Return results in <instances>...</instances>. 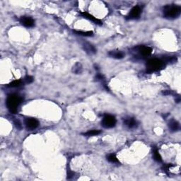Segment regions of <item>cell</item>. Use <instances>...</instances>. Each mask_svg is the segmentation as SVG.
Instances as JSON below:
<instances>
[{"label": "cell", "instance_id": "8fae6325", "mask_svg": "<svg viewBox=\"0 0 181 181\" xmlns=\"http://www.w3.org/2000/svg\"><path fill=\"white\" fill-rule=\"evenodd\" d=\"M108 55L110 57L115 58V59H122L125 57V54L119 50H112L108 53Z\"/></svg>", "mask_w": 181, "mask_h": 181}, {"label": "cell", "instance_id": "30bf717a", "mask_svg": "<svg viewBox=\"0 0 181 181\" xmlns=\"http://www.w3.org/2000/svg\"><path fill=\"white\" fill-rule=\"evenodd\" d=\"M124 124L129 128H135V127H137V122H136V120L134 118H130V117L125 118Z\"/></svg>", "mask_w": 181, "mask_h": 181}, {"label": "cell", "instance_id": "5b68a950", "mask_svg": "<svg viewBox=\"0 0 181 181\" xmlns=\"http://www.w3.org/2000/svg\"><path fill=\"white\" fill-rule=\"evenodd\" d=\"M25 125H26V128L29 130H32L36 129V127H38L39 125V122L36 119L33 118H28L25 120Z\"/></svg>", "mask_w": 181, "mask_h": 181}, {"label": "cell", "instance_id": "6da1fadb", "mask_svg": "<svg viewBox=\"0 0 181 181\" xmlns=\"http://www.w3.org/2000/svg\"><path fill=\"white\" fill-rule=\"evenodd\" d=\"M22 101V98L16 93H12L8 95L6 98V106L11 113H16L17 109Z\"/></svg>", "mask_w": 181, "mask_h": 181}, {"label": "cell", "instance_id": "ba28073f", "mask_svg": "<svg viewBox=\"0 0 181 181\" xmlns=\"http://www.w3.org/2000/svg\"><path fill=\"white\" fill-rule=\"evenodd\" d=\"M20 22L26 28H31L34 26V20L28 16H22L20 19Z\"/></svg>", "mask_w": 181, "mask_h": 181}, {"label": "cell", "instance_id": "7c38bea8", "mask_svg": "<svg viewBox=\"0 0 181 181\" xmlns=\"http://www.w3.org/2000/svg\"><path fill=\"white\" fill-rule=\"evenodd\" d=\"M168 127L169 129H170L172 132L177 131L179 129V123L177 121H175V120H171V121L169 122Z\"/></svg>", "mask_w": 181, "mask_h": 181}, {"label": "cell", "instance_id": "ffe728a7", "mask_svg": "<svg viewBox=\"0 0 181 181\" xmlns=\"http://www.w3.org/2000/svg\"><path fill=\"white\" fill-rule=\"evenodd\" d=\"M14 125L16 127V128L17 129H19V130H21V127H22V126H21V123L20 122V121L18 120H16L14 121Z\"/></svg>", "mask_w": 181, "mask_h": 181}, {"label": "cell", "instance_id": "9c48e42d", "mask_svg": "<svg viewBox=\"0 0 181 181\" xmlns=\"http://www.w3.org/2000/svg\"><path fill=\"white\" fill-rule=\"evenodd\" d=\"M81 14L83 16V17L87 18V19L90 20V21H93V22L95 23V24L102 25L101 21H100V20H99V19H98V18H97L96 17H94L93 15L88 14V13H87V12H81Z\"/></svg>", "mask_w": 181, "mask_h": 181}, {"label": "cell", "instance_id": "9a60e30c", "mask_svg": "<svg viewBox=\"0 0 181 181\" xmlns=\"http://www.w3.org/2000/svg\"><path fill=\"white\" fill-rule=\"evenodd\" d=\"M74 33H76L77 35H80V36H93V33L92 31L83 32V31H74Z\"/></svg>", "mask_w": 181, "mask_h": 181}, {"label": "cell", "instance_id": "e0dca14e", "mask_svg": "<svg viewBox=\"0 0 181 181\" xmlns=\"http://www.w3.org/2000/svg\"><path fill=\"white\" fill-rule=\"evenodd\" d=\"M100 130H90V131L86 132V133L83 134V135L85 136H88V137H90V136H95V135H98L100 134Z\"/></svg>", "mask_w": 181, "mask_h": 181}, {"label": "cell", "instance_id": "3957f363", "mask_svg": "<svg viewBox=\"0 0 181 181\" xmlns=\"http://www.w3.org/2000/svg\"><path fill=\"white\" fill-rule=\"evenodd\" d=\"M147 70L148 72H154L159 71L163 69L164 67V62L160 59H151L147 61Z\"/></svg>", "mask_w": 181, "mask_h": 181}, {"label": "cell", "instance_id": "8992f818", "mask_svg": "<svg viewBox=\"0 0 181 181\" xmlns=\"http://www.w3.org/2000/svg\"><path fill=\"white\" fill-rule=\"evenodd\" d=\"M141 14V8L139 6H135L131 9L127 18L128 19H136L139 18Z\"/></svg>", "mask_w": 181, "mask_h": 181}, {"label": "cell", "instance_id": "2e32d148", "mask_svg": "<svg viewBox=\"0 0 181 181\" xmlns=\"http://www.w3.org/2000/svg\"><path fill=\"white\" fill-rule=\"evenodd\" d=\"M22 83H23V81H21V80H20V79L14 80V81L11 82V83H10L8 86H9V87H18L21 86Z\"/></svg>", "mask_w": 181, "mask_h": 181}, {"label": "cell", "instance_id": "7a4b0ae2", "mask_svg": "<svg viewBox=\"0 0 181 181\" xmlns=\"http://www.w3.org/2000/svg\"><path fill=\"white\" fill-rule=\"evenodd\" d=\"M181 13V8L180 6L176 4L167 5L163 8V16L167 18H177Z\"/></svg>", "mask_w": 181, "mask_h": 181}, {"label": "cell", "instance_id": "d6986e66", "mask_svg": "<svg viewBox=\"0 0 181 181\" xmlns=\"http://www.w3.org/2000/svg\"><path fill=\"white\" fill-rule=\"evenodd\" d=\"M108 160L110 162H112V163H118L119 162L118 159L115 156V154H110V155H109L108 156Z\"/></svg>", "mask_w": 181, "mask_h": 181}, {"label": "cell", "instance_id": "ac0fdd59", "mask_svg": "<svg viewBox=\"0 0 181 181\" xmlns=\"http://www.w3.org/2000/svg\"><path fill=\"white\" fill-rule=\"evenodd\" d=\"M154 160L158 162H161L162 161L161 156L160 154H159V151L157 149L154 151Z\"/></svg>", "mask_w": 181, "mask_h": 181}, {"label": "cell", "instance_id": "277c9868", "mask_svg": "<svg viewBox=\"0 0 181 181\" xmlns=\"http://www.w3.org/2000/svg\"><path fill=\"white\" fill-rule=\"evenodd\" d=\"M117 120L116 119L113 115H105L104 118H103L101 122L102 126L105 128H112L115 127L116 125Z\"/></svg>", "mask_w": 181, "mask_h": 181}, {"label": "cell", "instance_id": "4fadbf2b", "mask_svg": "<svg viewBox=\"0 0 181 181\" xmlns=\"http://www.w3.org/2000/svg\"><path fill=\"white\" fill-rule=\"evenodd\" d=\"M83 48H84V50H86V52L90 53V54H94L96 52V50L95 49L94 47L92 45H90V43H85L83 45Z\"/></svg>", "mask_w": 181, "mask_h": 181}, {"label": "cell", "instance_id": "52a82bcc", "mask_svg": "<svg viewBox=\"0 0 181 181\" xmlns=\"http://www.w3.org/2000/svg\"><path fill=\"white\" fill-rule=\"evenodd\" d=\"M136 49H137V51L138 52L139 54H140L141 56L144 57V58L149 56L152 52V48L147 46H139L137 47V48H136Z\"/></svg>", "mask_w": 181, "mask_h": 181}, {"label": "cell", "instance_id": "5bb4252c", "mask_svg": "<svg viewBox=\"0 0 181 181\" xmlns=\"http://www.w3.org/2000/svg\"><path fill=\"white\" fill-rule=\"evenodd\" d=\"M82 71V66L80 63H76L74 66L73 67V72L76 74L81 73Z\"/></svg>", "mask_w": 181, "mask_h": 181}, {"label": "cell", "instance_id": "44dd1931", "mask_svg": "<svg viewBox=\"0 0 181 181\" xmlns=\"http://www.w3.org/2000/svg\"><path fill=\"white\" fill-rule=\"evenodd\" d=\"M25 80H26V81L28 83H31L33 81V78L31 76H28L25 78Z\"/></svg>", "mask_w": 181, "mask_h": 181}]
</instances>
